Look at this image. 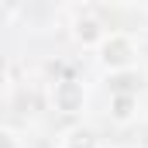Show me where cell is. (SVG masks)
<instances>
[{
	"instance_id": "1",
	"label": "cell",
	"mask_w": 148,
	"mask_h": 148,
	"mask_svg": "<svg viewBox=\"0 0 148 148\" xmlns=\"http://www.w3.org/2000/svg\"><path fill=\"white\" fill-rule=\"evenodd\" d=\"M134 55H138L134 41L127 35H121V31H107V38L100 41V62H103L110 73L131 69V66H134Z\"/></svg>"
},
{
	"instance_id": "2",
	"label": "cell",
	"mask_w": 148,
	"mask_h": 148,
	"mask_svg": "<svg viewBox=\"0 0 148 148\" xmlns=\"http://www.w3.org/2000/svg\"><path fill=\"white\" fill-rule=\"evenodd\" d=\"M83 103H86L83 83H76V79H59V83L52 86V107L59 114H79Z\"/></svg>"
},
{
	"instance_id": "3",
	"label": "cell",
	"mask_w": 148,
	"mask_h": 148,
	"mask_svg": "<svg viewBox=\"0 0 148 148\" xmlns=\"http://www.w3.org/2000/svg\"><path fill=\"white\" fill-rule=\"evenodd\" d=\"M73 35H76V41H79L83 48H100V41L107 38V28L100 24V17L79 14V17L73 21Z\"/></svg>"
},
{
	"instance_id": "4",
	"label": "cell",
	"mask_w": 148,
	"mask_h": 148,
	"mask_svg": "<svg viewBox=\"0 0 148 148\" xmlns=\"http://www.w3.org/2000/svg\"><path fill=\"white\" fill-rule=\"evenodd\" d=\"M134 114H138V97L127 93V90H114V93H110V121L131 124Z\"/></svg>"
},
{
	"instance_id": "5",
	"label": "cell",
	"mask_w": 148,
	"mask_h": 148,
	"mask_svg": "<svg viewBox=\"0 0 148 148\" xmlns=\"http://www.w3.org/2000/svg\"><path fill=\"white\" fill-rule=\"evenodd\" d=\"M0 148H21V138L7 127H0Z\"/></svg>"
},
{
	"instance_id": "6",
	"label": "cell",
	"mask_w": 148,
	"mask_h": 148,
	"mask_svg": "<svg viewBox=\"0 0 148 148\" xmlns=\"http://www.w3.org/2000/svg\"><path fill=\"white\" fill-rule=\"evenodd\" d=\"M7 83H10V73H7V62L0 59V90H7Z\"/></svg>"
}]
</instances>
